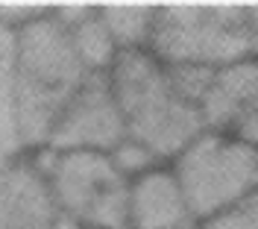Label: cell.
Wrapping results in <instances>:
<instances>
[{
  "mask_svg": "<svg viewBox=\"0 0 258 229\" xmlns=\"http://www.w3.org/2000/svg\"><path fill=\"white\" fill-rule=\"evenodd\" d=\"M35 164L47 180L56 209L85 229H126L129 180L112 164L109 153L91 150H38Z\"/></svg>",
  "mask_w": 258,
  "mask_h": 229,
  "instance_id": "cell-5",
  "label": "cell"
},
{
  "mask_svg": "<svg viewBox=\"0 0 258 229\" xmlns=\"http://www.w3.org/2000/svg\"><path fill=\"white\" fill-rule=\"evenodd\" d=\"M123 138L126 132H123V121H120L112 85H109V74H88V80L82 82L80 91L59 115L44 150L112 153Z\"/></svg>",
  "mask_w": 258,
  "mask_h": 229,
  "instance_id": "cell-6",
  "label": "cell"
},
{
  "mask_svg": "<svg viewBox=\"0 0 258 229\" xmlns=\"http://www.w3.org/2000/svg\"><path fill=\"white\" fill-rule=\"evenodd\" d=\"M170 170L200 223L232 212L258 191V150L220 132L203 130Z\"/></svg>",
  "mask_w": 258,
  "mask_h": 229,
  "instance_id": "cell-4",
  "label": "cell"
},
{
  "mask_svg": "<svg viewBox=\"0 0 258 229\" xmlns=\"http://www.w3.org/2000/svg\"><path fill=\"white\" fill-rule=\"evenodd\" d=\"M114 103L129 141H138L159 162L176 159L203 127L200 103L179 88L170 65L150 50L117 53L109 71Z\"/></svg>",
  "mask_w": 258,
  "mask_h": 229,
  "instance_id": "cell-2",
  "label": "cell"
},
{
  "mask_svg": "<svg viewBox=\"0 0 258 229\" xmlns=\"http://www.w3.org/2000/svg\"><path fill=\"white\" fill-rule=\"evenodd\" d=\"M150 53L164 65L220 68L258 59V6H156Z\"/></svg>",
  "mask_w": 258,
  "mask_h": 229,
  "instance_id": "cell-3",
  "label": "cell"
},
{
  "mask_svg": "<svg viewBox=\"0 0 258 229\" xmlns=\"http://www.w3.org/2000/svg\"><path fill=\"white\" fill-rule=\"evenodd\" d=\"M109 159H112V164L120 170V177H126L129 182L138 180L141 174H147V170H153V167L161 164L147 147H141L138 141H129V138H123V141L109 153Z\"/></svg>",
  "mask_w": 258,
  "mask_h": 229,
  "instance_id": "cell-12",
  "label": "cell"
},
{
  "mask_svg": "<svg viewBox=\"0 0 258 229\" xmlns=\"http://www.w3.org/2000/svg\"><path fill=\"white\" fill-rule=\"evenodd\" d=\"M56 12L71 33L82 68L88 74H109L120 50L114 44L106 21L100 18V9L97 6H56Z\"/></svg>",
  "mask_w": 258,
  "mask_h": 229,
  "instance_id": "cell-9",
  "label": "cell"
},
{
  "mask_svg": "<svg viewBox=\"0 0 258 229\" xmlns=\"http://www.w3.org/2000/svg\"><path fill=\"white\" fill-rule=\"evenodd\" d=\"M197 229H258V191L232 212L217 214L211 220H203Z\"/></svg>",
  "mask_w": 258,
  "mask_h": 229,
  "instance_id": "cell-13",
  "label": "cell"
},
{
  "mask_svg": "<svg viewBox=\"0 0 258 229\" xmlns=\"http://www.w3.org/2000/svg\"><path fill=\"white\" fill-rule=\"evenodd\" d=\"M56 212L32 153L0 167V229H50Z\"/></svg>",
  "mask_w": 258,
  "mask_h": 229,
  "instance_id": "cell-7",
  "label": "cell"
},
{
  "mask_svg": "<svg viewBox=\"0 0 258 229\" xmlns=\"http://www.w3.org/2000/svg\"><path fill=\"white\" fill-rule=\"evenodd\" d=\"M188 200L167 164L141 174L129 182L126 229H197Z\"/></svg>",
  "mask_w": 258,
  "mask_h": 229,
  "instance_id": "cell-8",
  "label": "cell"
},
{
  "mask_svg": "<svg viewBox=\"0 0 258 229\" xmlns=\"http://www.w3.org/2000/svg\"><path fill=\"white\" fill-rule=\"evenodd\" d=\"M12 74L21 141L27 153H38L47 147L64 106L88 80L56 6H41L12 30Z\"/></svg>",
  "mask_w": 258,
  "mask_h": 229,
  "instance_id": "cell-1",
  "label": "cell"
},
{
  "mask_svg": "<svg viewBox=\"0 0 258 229\" xmlns=\"http://www.w3.org/2000/svg\"><path fill=\"white\" fill-rule=\"evenodd\" d=\"M120 53L147 50L156 21V6H97Z\"/></svg>",
  "mask_w": 258,
  "mask_h": 229,
  "instance_id": "cell-11",
  "label": "cell"
},
{
  "mask_svg": "<svg viewBox=\"0 0 258 229\" xmlns=\"http://www.w3.org/2000/svg\"><path fill=\"white\" fill-rule=\"evenodd\" d=\"M27 156L18 127L15 74H12V30L0 24V167Z\"/></svg>",
  "mask_w": 258,
  "mask_h": 229,
  "instance_id": "cell-10",
  "label": "cell"
}]
</instances>
